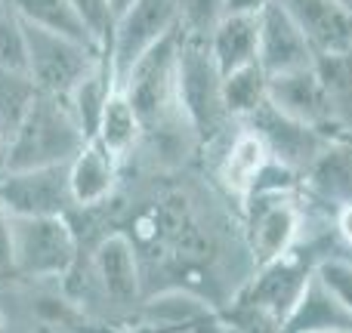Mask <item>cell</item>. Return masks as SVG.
Instances as JSON below:
<instances>
[{
    "mask_svg": "<svg viewBox=\"0 0 352 333\" xmlns=\"http://www.w3.org/2000/svg\"><path fill=\"white\" fill-rule=\"evenodd\" d=\"M87 136L80 133L65 96L37 90L34 102L12 136L6 139L3 167H41V164H68Z\"/></svg>",
    "mask_w": 352,
    "mask_h": 333,
    "instance_id": "obj_1",
    "label": "cell"
},
{
    "mask_svg": "<svg viewBox=\"0 0 352 333\" xmlns=\"http://www.w3.org/2000/svg\"><path fill=\"white\" fill-rule=\"evenodd\" d=\"M12 229V278L28 281H62L72 266H78V231L72 213H41L16 216L10 213Z\"/></svg>",
    "mask_w": 352,
    "mask_h": 333,
    "instance_id": "obj_2",
    "label": "cell"
},
{
    "mask_svg": "<svg viewBox=\"0 0 352 333\" xmlns=\"http://www.w3.org/2000/svg\"><path fill=\"white\" fill-rule=\"evenodd\" d=\"M182 31V28H179ZM219 74L217 62L210 56L207 37L179 34V53H176V105L188 127L201 136H210L223 130L229 121L219 99Z\"/></svg>",
    "mask_w": 352,
    "mask_h": 333,
    "instance_id": "obj_3",
    "label": "cell"
},
{
    "mask_svg": "<svg viewBox=\"0 0 352 333\" xmlns=\"http://www.w3.org/2000/svg\"><path fill=\"white\" fill-rule=\"evenodd\" d=\"M102 59L105 53L93 43L25 22V71L31 74L37 90L65 96Z\"/></svg>",
    "mask_w": 352,
    "mask_h": 333,
    "instance_id": "obj_4",
    "label": "cell"
},
{
    "mask_svg": "<svg viewBox=\"0 0 352 333\" xmlns=\"http://www.w3.org/2000/svg\"><path fill=\"white\" fill-rule=\"evenodd\" d=\"M179 25L167 37H161L148 53L140 56L133 68L127 71L124 96L136 108L142 121V130H158L170 121V111H179L176 105V53H179ZM182 115V111H179Z\"/></svg>",
    "mask_w": 352,
    "mask_h": 333,
    "instance_id": "obj_5",
    "label": "cell"
},
{
    "mask_svg": "<svg viewBox=\"0 0 352 333\" xmlns=\"http://www.w3.org/2000/svg\"><path fill=\"white\" fill-rule=\"evenodd\" d=\"M179 25L176 19V0H133L115 19L111 41L105 49V62L111 68L115 87L124 84L127 71L140 62L142 53L155 47Z\"/></svg>",
    "mask_w": 352,
    "mask_h": 333,
    "instance_id": "obj_6",
    "label": "cell"
},
{
    "mask_svg": "<svg viewBox=\"0 0 352 333\" xmlns=\"http://www.w3.org/2000/svg\"><path fill=\"white\" fill-rule=\"evenodd\" d=\"M0 207L16 216L41 213H72L68 164L3 167L0 170Z\"/></svg>",
    "mask_w": 352,
    "mask_h": 333,
    "instance_id": "obj_7",
    "label": "cell"
},
{
    "mask_svg": "<svg viewBox=\"0 0 352 333\" xmlns=\"http://www.w3.org/2000/svg\"><path fill=\"white\" fill-rule=\"evenodd\" d=\"M238 124H248L250 130H256L260 139L266 142L269 158L285 164V167H291L297 176L312 164V158H316V154L324 148V142L331 139V133L285 115V111H278L272 102L260 105L254 115H248Z\"/></svg>",
    "mask_w": 352,
    "mask_h": 333,
    "instance_id": "obj_8",
    "label": "cell"
},
{
    "mask_svg": "<svg viewBox=\"0 0 352 333\" xmlns=\"http://www.w3.org/2000/svg\"><path fill=\"white\" fill-rule=\"evenodd\" d=\"M297 192L285 194H263V198H248L244 207L250 210V244H254L256 262L266 266L281 256H287L300 241L303 231V207L294 198Z\"/></svg>",
    "mask_w": 352,
    "mask_h": 333,
    "instance_id": "obj_9",
    "label": "cell"
},
{
    "mask_svg": "<svg viewBox=\"0 0 352 333\" xmlns=\"http://www.w3.org/2000/svg\"><path fill=\"white\" fill-rule=\"evenodd\" d=\"M312 59L316 53L303 37L300 25L291 19V12L278 0H269L256 12V62L260 68L272 78V74L312 65Z\"/></svg>",
    "mask_w": 352,
    "mask_h": 333,
    "instance_id": "obj_10",
    "label": "cell"
},
{
    "mask_svg": "<svg viewBox=\"0 0 352 333\" xmlns=\"http://www.w3.org/2000/svg\"><path fill=\"white\" fill-rule=\"evenodd\" d=\"M93 281L111 309H140L142 303V268L127 235H109L93 250Z\"/></svg>",
    "mask_w": 352,
    "mask_h": 333,
    "instance_id": "obj_11",
    "label": "cell"
},
{
    "mask_svg": "<svg viewBox=\"0 0 352 333\" xmlns=\"http://www.w3.org/2000/svg\"><path fill=\"white\" fill-rule=\"evenodd\" d=\"M297 192L316 200L324 210H334L352 200V136H331L312 164L300 173Z\"/></svg>",
    "mask_w": 352,
    "mask_h": 333,
    "instance_id": "obj_12",
    "label": "cell"
},
{
    "mask_svg": "<svg viewBox=\"0 0 352 333\" xmlns=\"http://www.w3.org/2000/svg\"><path fill=\"white\" fill-rule=\"evenodd\" d=\"M118 176H121V161L96 139H87L68 161V192L74 210H90L109 200L118 188Z\"/></svg>",
    "mask_w": 352,
    "mask_h": 333,
    "instance_id": "obj_13",
    "label": "cell"
},
{
    "mask_svg": "<svg viewBox=\"0 0 352 333\" xmlns=\"http://www.w3.org/2000/svg\"><path fill=\"white\" fill-rule=\"evenodd\" d=\"M300 25L312 53H340L352 47V10L340 0H278Z\"/></svg>",
    "mask_w": 352,
    "mask_h": 333,
    "instance_id": "obj_14",
    "label": "cell"
},
{
    "mask_svg": "<svg viewBox=\"0 0 352 333\" xmlns=\"http://www.w3.org/2000/svg\"><path fill=\"white\" fill-rule=\"evenodd\" d=\"M269 102L278 111H285V115L297 117V121H303V124H312V127L334 136L328 102H324V90L316 74V65L272 74V78H269Z\"/></svg>",
    "mask_w": 352,
    "mask_h": 333,
    "instance_id": "obj_15",
    "label": "cell"
},
{
    "mask_svg": "<svg viewBox=\"0 0 352 333\" xmlns=\"http://www.w3.org/2000/svg\"><path fill=\"white\" fill-rule=\"evenodd\" d=\"M281 330L294 333H352V312L328 287L322 284L316 272L306 275L294 306L287 309Z\"/></svg>",
    "mask_w": 352,
    "mask_h": 333,
    "instance_id": "obj_16",
    "label": "cell"
},
{
    "mask_svg": "<svg viewBox=\"0 0 352 333\" xmlns=\"http://www.w3.org/2000/svg\"><path fill=\"white\" fill-rule=\"evenodd\" d=\"M142 328L155 330H192L201 324L226 328L223 315L213 309L207 299L195 297L192 290H164L140 303Z\"/></svg>",
    "mask_w": 352,
    "mask_h": 333,
    "instance_id": "obj_17",
    "label": "cell"
},
{
    "mask_svg": "<svg viewBox=\"0 0 352 333\" xmlns=\"http://www.w3.org/2000/svg\"><path fill=\"white\" fill-rule=\"evenodd\" d=\"M219 74L256 62V12H226L207 34Z\"/></svg>",
    "mask_w": 352,
    "mask_h": 333,
    "instance_id": "obj_18",
    "label": "cell"
},
{
    "mask_svg": "<svg viewBox=\"0 0 352 333\" xmlns=\"http://www.w3.org/2000/svg\"><path fill=\"white\" fill-rule=\"evenodd\" d=\"M312 65L322 80L334 136H352V47L340 53H316Z\"/></svg>",
    "mask_w": 352,
    "mask_h": 333,
    "instance_id": "obj_19",
    "label": "cell"
},
{
    "mask_svg": "<svg viewBox=\"0 0 352 333\" xmlns=\"http://www.w3.org/2000/svg\"><path fill=\"white\" fill-rule=\"evenodd\" d=\"M142 136H146V130H142L140 115H136V108L130 105V99L124 96V90L115 87L102 108V117H99V127H96V133H93V139L102 148H109L124 164V161L136 152Z\"/></svg>",
    "mask_w": 352,
    "mask_h": 333,
    "instance_id": "obj_20",
    "label": "cell"
},
{
    "mask_svg": "<svg viewBox=\"0 0 352 333\" xmlns=\"http://www.w3.org/2000/svg\"><path fill=\"white\" fill-rule=\"evenodd\" d=\"M269 161L266 142L260 139L256 130H250L248 124H238V133L232 136L229 148H226L223 161H219V179L232 194L244 198L248 185L254 182V176L260 173V167Z\"/></svg>",
    "mask_w": 352,
    "mask_h": 333,
    "instance_id": "obj_21",
    "label": "cell"
},
{
    "mask_svg": "<svg viewBox=\"0 0 352 333\" xmlns=\"http://www.w3.org/2000/svg\"><path fill=\"white\" fill-rule=\"evenodd\" d=\"M219 99H223L229 121H244L260 105L269 102V74L260 68V62L226 71L219 80Z\"/></svg>",
    "mask_w": 352,
    "mask_h": 333,
    "instance_id": "obj_22",
    "label": "cell"
},
{
    "mask_svg": "<svg viewBox=\"0 0 352 333\" xmlns=\"http://www.w3.org/2000/svg\"><path fill=\"white\" fill-rule=\"evenodd\" d=\"M111 90H115V78H111L109 62L102 59L90 74H84V78L65 93L68 108H72L74 121H78L80 133H84L87 139H93V133H96L99 117H102V108H105V102H109Z\"/></svg>",
    "mask_w": 352,
    "mask_h": 333,
    "instance_id": "obj_23",
    "label": "cell"
},
{
    "mask_svg": "<svg viewBox=\"0 0 352 333\" xmlns=\"http://www.w3.org/2000/svg\"><path fill=\"white\" fill-rule=\"evenodd\" d=\"M10 3L16 6L22 22L93 43L90 34H87V28H84V22L78 19V12H74V6L68 3V0H10ZM93 47H96V43H93Z\"/></svg>",
    "mask_w": 352,
    "mask_h": 333,
    "instance_id": "obj_24",
    "label": "cell"
},
{
    "mask_svg": "<svg viewBox=\"0 0 352 333\" xmlns=\"http://www.w3.org/2000/svg\"><path fill=\"white\" fill-rule=\"evenodd\" d=\"M34 96H37V84L31 80V74L25 68L0 65V133L6 139L19 127V121L25 117Z\"/></svg>",
    "mask_w": 352,
    "mask_h": 333,
    "instance_id": "obj_25",
    "label": "cell"
},
{
    "mask_svg": "<svg viewBox=\"0 0 352 333\" xmlns=\"http://www.w3.org/2000/svg\"><path fill=\"white\" fill-rule=\"evenodd\" d=\"M223 16H226L223 0H176V19H179L182 34L207 37Z\"/></svg>",
    "mask_w": 352,
    "mask_h": 333,
    "instance_id": "obj_26",
    "label": "cell"
},
{
    "mask_svg": "<svg viewBox=\"0 0 352 333\" xmlns=\"http://www.w3.org/2000/svg\"><path fill=\"white\" fill-rule=\"evenodd\" d=\"M0 65L25 68V22L10 0H0Z\"/></svg>",
    "mask_w": 352,
    "mask_h": 333,
    "instance_id": "obj_27",
    "label": "cell"
},
{
    "mask_svg": "<svg viewBox=\"0 0 352 333\" xmlns=\"http://www.w3.org/2000/svg\"><path fill=\"white\" fill-rule=\"evenodd\" d=\"M68 3L74 6L78 19L84 22L90 41L105 53L111 41V28H115V6H111V0H68Z\"/></svg>",
    "mask_w": 352,
    "mask_h": 333,
    "instance_id": "obj_28",
    "label": "cell"
},
{
    "mask_svg": "<svg viewBox=\"0 0 352 333\" xmlns=\"http://www.w3.org/2000/svg\"><path fill=\"white\" fill-rule=\"evenodd\" d=\"M312 272L322 278V284L352 312V256L349 253H328L312 266Z\"/></svg>",
    "mask_w": 352,
    "mask_h": 333,
    "instance_id": "obj_29",
    "label": "cell"
},
{
    "mask_svg": "<svg viewBox=\"0 0 352 333\" xmlns=\"http://www.w3.org/2000/svg\"><path fill=\"white\" fill-rule=\"evenodd\" d=\"M331 222H334V235L337 244L343 247V253L352 256V200L349 204H340L331 210Z\"/></svg>",
    "mask_w": 352,
    "mask_h": 333,
    "instance_id": "obj_30",
    "label": "cell"
},
{
    "mask_svg": "<svg viewBox=\"0 0 352 333\" xmlns=\"http://www.w3.org/2000/svg\"><path fill=\"white\" fill-rule=\"evenodd\" d=\"M12 278V229L10 213L0 207V281Z\"/></svg>",
    "mask_w": 352,
    "mask_h": 333,
    "instance_id": "obj_31",
    "label": "cell"
},
{
    "mask_svg": "<svg viewBox=\"0 0 352 333\" xmlns=\"http://www.w3.org/2000/svg\"><path fill=\"white\" fill-rule=\"evenodd\" d=\"M226 12H260L269 0H223Z\"/></svg>",
    "mask_w": 352,
    "mask_h": 333,
    "instance_id": "obj_32",
    "label": "cell"
},
{
    "mask_svg": "<svg viewBox=\"0 0 352 333\" xmlns=\"http://www.w3.org/2000/svg\"><path fill=\"white\" fill-rule=\"evenodd\" d=\"M3 161H6V136L0 133V170H3Z\"/></svg>",
    "mask_w": 352,
    "mask_h": 333,
    "instance_id": "obj_33",
    "label": "cell"
},
{
    "mask_svg": "<svg viewBox=\"0 0 352 333\" xmlns=\"http://www.w3.org/2000/svg\"><path fill=\"white\" fill-rule=\"evenodd\" d=\"M127 3H133V0H111V6H115V19H118V12H121Z\"/></svg>",
    "mask_w": 352,
    "mask_h": 333,
    "instance_id": "obj_34",
    "label": "cell"
},
{
    "mask_svg": "<svg viewBox=\"0 0 352 333\" xmlns=\"http://www.w3.org/2000/svg\"><path fill=\"white\" fill-rule=\"evenodd\" d=\"M340 3H346V6H349V10H352V0H340Z\"/></svg>",
    "mask_w": 352,
    "mask_h": 333,
    "instance_id": "obj_35",
    "label": "cell"
}]
</instances>
